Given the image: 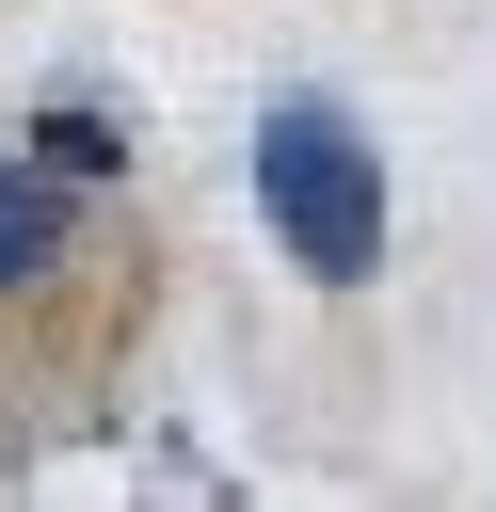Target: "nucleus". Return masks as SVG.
<instances>
[{"instance_id": "nucleus-2", "label": "nucleus", "mask_w": 496, "mask_h": 512, "mask_svg": "<svg viewBox=\"0 0 496 512\" xmlns=\"http://www.w3.org/2000/svg\"><path fill=\"white\" fill-rule=\"evenodd\" d=\"M64 272H96V208L48 160H0V320H32Z\"/></svg>"}, {"instance_id": "nucleus-1", "label": "nucleus", "mask_w": 496, "mask_h": 512, "mask_svg": "<svg viewBox=\"0 0 496 512\" xmlns=\"http://www.w3.org/2000/svg\"><path fill=\"white\" fill-rule=\"evenodd\" d=\"M256 224L288 240L304 288H368L384 272V144L336 96H272L256 112Z\"/></svg>"}, {"instance_id": "nucleus-3", "label": "nucleus", "mask_w": 496, "mask_h": 512, "mask_svg": "<svg viewBox=\"0 0 496 512\" xmlns=\"http://www.w3.org/2000/svg\"><path fill=\"white\" fill-rule=\"evenodd\" d=\"M32 144H48V176H112V160H128V144H112V128H96V112H48V128H32Z\"/></svg>"}]
</instances>
